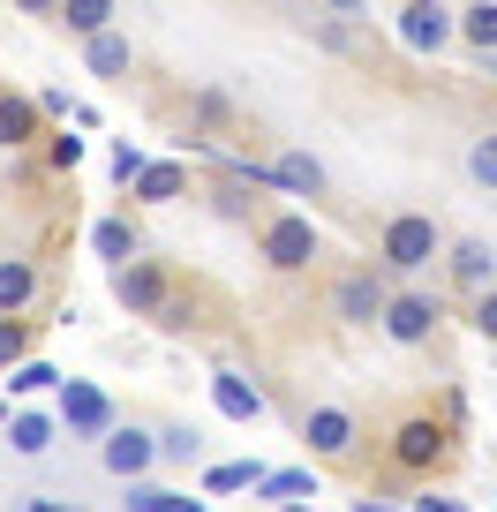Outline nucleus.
Wrapping results in <instances>:
<instances>
[{"label":"nucleus","instance_id":"f257e3e1","mask_svg":"<svg viewBox=\"0 0 497 512\" xmlns=\"http://www.w3.org/2000/svg\"><path fill=\"white\" fill-rule=\"evenodd\" d=\"M430 256H445V226L430 211H392L385 234H377V264L385 272H422Z\"/></svg>","mask_w":497,"mask_h":512},{"label":"nucleus","instance_id":"f03ea898","mask_svg":"<svg viewBox=\"0 0 497 512\" xmlns=\"http://www.w3.org/2000/svg\"><path fill=\"white\" fill-rule=\"evenodd\" d=\"M257 249H264V264H272V272H309V264L324 256V234H317V219H309V211H279V219H264Z\"/></svg>","mask_w":497,"mask_h":512},{"label":"nucleus","instance_id":"7ed1b4c3","mask_svg":"<svg viewBox=\"0 0 497 512\" xmlns=\"http://www.w3.org/2000/svg\"><path fill=\"white\" fill-rule=\"evenodd\" d=\"M53 422H61L68 437H91V445H98V437H106L121 415H113V400L98 392V384H83V377H61V384H53Z\"/></svg>","mask_w":497,"mask_h":512},{"label":"nucleus","instance_id":"20e7f679","mask_svg":"<svg viewBox=\"0 0 497 512\" xmlns=\"http://www.w3.org/2000/svg\"><path fill=\"white\" fill-rule=\"evenodd\" d=\"M452 460V430L437 415H407L400 430H392V467L400 475H430V467Z\"/></svg>","mask_w":497,"mask_h":512},{"label":"nucleus","instance_id":"39448f33","mask_svg":"<svg viewBox=\"0 0 497 512\" xmlns=\"http://www.w3.org/2000/svg\"><path fill=\"white\" fill-rule=\"evenodd\" d=\"M392 31H400V46H407V53L437 61V53L452 46V0H407L400 16H392Z\"/></svg>","mask_w":497,"mask_h":512},{"label":"nucleus","instance_id":"423d86ee","mask_svg":"<svg viewBox=\"0 0 497 512\" xmlns=\"http://www.w3.org/2000/svg\"><path fill=\"white\" fill-rule=\"evenodd\" d=\"M437 317H445V302H437V294H385V309H377V324H385L392 347H430Z\"/></svg>","mask_w":497,"mask_h":512},{"label":"nucleus","instance_id":"0eeeda50","mask_svg":"<svg viewBox=\"0 0 497 512\" xmlns=\"http://www.w3.org/2000/svg\"><path fill=\"white\" fill-rule=\"evenodd\" d=\"M98 467L121 482H144L151 467H159V445H151V430H136V422H113L106 437H98Z\"/></svg>","mask_w":497,"mask_h":512},{"label":"nucleus","instance_id":"6e6552de","mask_svg":"<svg viewBox=\"0 0 497 512\" xmlns=\"http://www.w3.org/2000/svg\"><path fill=\"white\" fill-rule=\"evenodd\" d=\"M302 445H309V460H354L362 422H354L347 407H309L302 415Z\"/></svg>","mask_w":497,"mask_h":512},{"label":"nucleus","instance_id":"1a4fd4ad","mask_svg":"<svg viewBox=\"0 0 497 512\" xmlns=\"http://www.w3.org/2000/svg\"><path fill=\"white\" fill-rule=\"evenodd\" d=\"M385 294H392V287H385V272H369V264H362V272H339V279H332V317L362 332V324H377Z\"/></svg>","mask_w":497,"mask_h":512},{"label":"nucleus","instance_id":"9d476101","mask_svg":"<svg viewBox=\"0 0 497 512\" xmlns=\"http://www.w3.org/2000/svg\"><path fill=\"white\" fill-rule=\"evenodd\" d=\"M166 294H174V287H166V272L151 264V256H129V264H113V302L129 309V317H151Z\"/></svg>","mask_w":497,"mask_h":512},{"label":"nucleus","instance_id":"9b49d317","mask_svg":"<svg viewBox=\"0 0 497 512\" xmlns=\"http://www.w3.org/2000/svg\"><path fill=\"white\" fill-rule=\"evenodd\" d=\"M445 264H452V279H460L467 294L497 287V249L490 241H445Z\"/></svg>","mask_w":497,"mask_h":512},{"label":"nucleus","instance_id":"f8f14e48","mask_svg":"<svg viewBox=\"0 0 497 512\" xmlns=\"http://www.w3.org/2000/svg\"><path fill=\"white\" fill-rule=\"evenodd\" d=\"M211 407H219L226 422H264V392L249 377H234V369H219L211 377Z\"/></svg>","mask_w":497,"mask_h":512},{"label":"nucleus","instance_id":"ddd939ff","mask_svg":"<svg viewBox=\"0 0 497 512\" xmlns=\"http://www.w3.org/2000/svg\"><path fill=\"white\" fill-rule=\"evenodd\" d=\"M83 68H91V76H106V83H121V76L136 68L129 31H98V38H83Z\"/></svg>","mask_w":497,"mask_h":512},{"label":"nucleus","instance_id":"4468645a","mask_svg":"<svg viewBox=\"0 0 497 512\" xmlns=\"http://www.w3.org/2000/svg\"><path fill=\"white\" fill-rule=\"evenodd\" d=\"M38 302V264L31 256H0V317H23Z\"/></svg>","mask_w":497,"mask_h":512},{"label":"nucleus","instance_id":"2eb2a0df","mask_svg":"<svg viewBox=\"0 0 497 512\" xmlns=\"http://www.w3.org/2000/svg\"><path fill=\"white\" fill-rule=\"evenodd\" d=\"M181 189H189V166H181V159H151L144 174L129 181V196H136V204H174Z\"/></svg>","mask_w":497,"mask_h":512},{"label":"nucleus","instance_id":"dca6fc26","mask_svg":"<svg viewBox=\"0 0 497 512\" xmlns=\"http://www.w3.org/2000/svg\"><path fill=\"white\" fill-rule=\"evenodd\" d=\"M53 445H61V422L53 415H8V452L16 460H46Z\"/></svg>","mask_w":497,"mask_h":512},{"label":"nucleus","instance_id":"f3484780","mask_svg":"<svg viewBox=\"0 0 497 512\" xmlns=\"http://www.w3.org/2000/svg\"><path fill=\"white\" fill-rule=\"evenodd\" d=\"M272 189H287V196H324V166L309 159V151H279V159H272Z\"/></svg>","mask_w":497,"mask_h":512},{"label":"nucleus","instance_id":"a211bd4d","mask_svg":"<svg viewBox=\"0 0 497 512\" xmlns=\"http://www.w3.org/2000/svg\"><path fill=\"white\" fill-rule=\"evenodd\" d=\"M257 490H264V505H302V497H317V467H264V482H257Z\"/></svg>","mask_w":497,"mask_h":512},{"label":"nucleus","instance_id":"6ab92c4d","mask_svg":"<svg viewBox=\"0 0 497 512\" xmlns=\"http://www.w3.org/2000/svg\"><path fill=\"white\" fill-rule=\"evenodd\" d=\"M452 38H467L475 53H497V0H467V8H452Z\"/></svg>","mask_w":497,"mask_h":512},{"label":"nucleus","instance_id":"aec40b11","mask_svg":"<svg viewBox=\"0 0 497 512\" xmlns=\"http://www.w3.org/2000/svg\"><path fill=\"white\" fill-rule=\"evenodd\" d=\"M53 16L68 23L76 38H98V31H113V16H121V0H61Z\"/></svg>","mask_w":497,"mask_h":512},{"label":"nucleus","instance_id":"412c9836","mask_svg":"<svg viewBox=\"0 0 497 512\" xmlns=\"http://www.w3.org/2000/svg\"><path fill=\"white\" fill-rule=\"evenodd\" d=\"M91 249L106 256V264H129V256H144V234H136L129 219H98L91 226Z\"/></svg>","mask_w":497,"mask_h":512},{"label":"nucleus","instance_id":"4be33fe9","mask_svg":"<svg viewBox=\"0 0 497 512\" xmlns=\"http://www.w3.org/2000/svg\"><path fill=\"white\" fill-rule=\"evenodd\" d=\"M151 445H159V467L204 460V437H196V422H166V430H151Z\"/></svg>","mask_w":497,"mask_h":512},{"label":"nucleus","instance_id":"5701e85b","mask_svg":"<svg viewBox=\"0 0 497 512\" xmlns=\"http://www.w3.org/2000/svg\"><path fill=\"white\" fill-rule=\"evenodd\" d=\"M38 136V106L31 98H0V151H23Z\"/></svg>","mask_w":497,"mask_h":512},{"label":"nucleus","instance_id":"b1692460","mask_svg":"<svg viewBox=\"0 0 497 512\" xmlns=\"http://www.w3.org/2000/svg\"><path fill=\"white\" fill-rule=\"evenodd\" d=\"M467 181H475V189H490V196H497V128H482L475 144H467Z\"/></svg>","mask_w":497,"mask_h":512},{"label":"nucleus","instance_id":"393cba45","mask_svg":"<svg viewBox=\"0 0 497 512\" xmlns=\"http://www.w3.org/2000/svg\"><path fill=\"white\" fill-rule=\"evenodd\" d=\"M257 482H264V467H257V460H226V467H211V475H204V490H211V497H226V490H257Z\"/></svg>","mask_w":497,"mask_h":512},{"label":"nucleus","instance_id":"a878e982","mask_svg":"<svg viewBox=\"0 0 497 512\" xmlns=\"http://www.w3.org/2000/svg\"><path fill=\"white\" fill-rule=\"evenodd\" d=\"M53 384H61V369L38 362V354H23V362L8 369V392H53Z\"/></svg>","mask_w":497,"mask_h":512},{"label":"nucleus","instance_id":"bb28decb","mask_svg":"<svg viewBox=\"0 0 497 512\" xmlns=\"http://www.w3.org/2000/svg\"><path fill=\"white\" fill-rule=\"evenodd\" d=\"M23 354H31V324H23V317H0V369H16Z\"/></svg>","mask_w":497,"mask_h":512},{"label":"nucleus","instance_id":"cd10ccee","mask_svg":"<svg viewBox=\"0 0 497 512\" xmlns=\"http://www.w3.org/2000/svg\"><path fill=\"white\" fill-rule=\"evenodd\" d=\"M46 166L53 174H76L83 166V136H46Z\"/></svg>","mask_w":497,"mask_h":512},{"label":"nucleus","instance_id":"c85d7f7f","mask_svg":"<svg viewBox=\"0 0 497 512\" xmlns=\"http://www.w3.org/2000/svg\"><path fill=\"white\" fill-rule=\"evenodd\" d=\"M467 324H475V339H490V347H497V287L475 294V317H467Z\"/></svg>","mask_w":497,"mask_h":512},{"label":"nucleus","instance_id":"c756f323","mask_svg":"<svg viewBox=\"0 0 497 512\" xmlns=\"http://www.w3.org/2000/svg\"><path fill=\"white\" fill-rule=\"evenodd\" d=\"M196 121L204 128H234V106H226L219 91H196Z\"/></svg>","mask_w":497,"mask_h":512},{"label":"nucleus","instance_id":"7c9ffc66","mask_svg":"<svg viewBox=\"0 0 497 512\" xmlns=\"http://www.w3.org/2000/svg\"><path fill=\"white\" fill-rule=\"evenodd\" d=\"M144 166H151V159H144L136 144H113V181H121V189H129V181L144 174Z\"/></svg>","mask_w":497,"mask_h":512},{"label":"nucleus","instance_id":"2f4dec72","mask_svg":"<svg viewBox=\"0 0 497 512\" xmlns=\"http://www.w3.org/2000/svg\"><path fill=\"white\" fill-rule=\"evenodd\" d=\"M16 512H83V497H31V505H16Z\"/></svg>","mask_w":497,"mask_h":512},{"label":"nucleus","instance_id":"473e14b6","mask_svg":"<svg viewBox=\"0 0 497 512\" xmlns=\"http://www.w3.org/2000/svg\"><path fill=\"white\" fill-rule=\"evenodd\" d=\"M407 512H460V505H452V497H415Z\"/></svg>","mask_w":497,"mask_h":512},{"label":"nucleus","instance_id":"72a5a7b5","mask_svg":"<svg viewBox=\"0 0 497 512\" xmlns=\"http://www.w3.org/2000/svg\"><path fill=\"white\" fill-rule=\"evenodd\" d=\"M61 0H16V16H53Z\"/></svg>","mask_w":497,"mask_h":512},{"label":"nucleus","instance_id":"f704fd0d","mask_svg":"<svg viewBox=\"0 0 497 512\" xmlns=\"http://www.w3.org/2000/svg\"><path fill=\"white\" fill-rule=\"evenodd\" d=\"M347 512H392V505H377V497H369V505H347Z\"/></svg>","mask_w":497,"mask_h":512},{"label":"nucleus","instance_id":"c9c22d12","mask_svg":"<svg viewBox=\"0 0 497 512\" xmlns=\"http://www.w3.org/2000/svg\"><path fill=\"white\" fill-rule=\"evenodd\" d=\"M279 512H309V505H279Z\"/></svg>","mask_w":497,"mask_h":512},{"label":"nucleus","instance_id":"e433bc0d","mask_svg":"<svg viewBox=\"0 0 497 512\" xmlns=\"http://www.w3.org/2000/svg\"><path fill=\"white\" fill-rule=\"evenodd\" d=\"M0 422H8V400H0Z\"/></svg>","mask_w":497,"mask_h":512},{"label":"nucleus","instance_id":"4c0bfd02","mask_svg":"<svg viewBox=\"0 0 497 512\" xmlns=\"http://www.w3.org/2000/svg\"><path fill=\"white\" fill-rule=\"evenodd\" d=\"M490 76H497V61H490Z\"/></svg>","mask_w":497,"mask_h":512}]
</instances>
